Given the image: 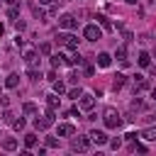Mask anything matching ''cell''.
Instances as JSON below:
<instances>
[{
	"instance_id": "d4e9b609",
	"label": "cell",
	"mask_w": 156,
	"mask_h": 156,
	"mask_svg": "<svg viewBox=\"0 0 156 156\" xmlns=\"http://www.w3.org/2000/svg\"><path fill=\"white\" fill-rule=\"evenodd\" d=\"M129 107H132V110H144V100L134 95V100H132V105H129Z\"/></svg>"
},
{
	"instance_id": "603a6c76",
	"label": "cell",
	"mask_w": 156,
	"mask_h": 156,
	"mask_svg": "<svg viewBox=\"0 0 156 156\" xmlns=\"http://www.w3.org/2000/svg\"><path fill=\"white\" fill-rule=\"evenodd\" d=\"M22 112H24V115H34V112H37V105H34V102H24V105H22Z\"/></svg>"
},
{
	"instance_id": "277c9868",
	"label": "cell",
	"mask_w": 156,
	"mask_h": 156,
	"mask_svg": "<svg viewBox=\"0 0 156 156\" xmlns=\"http://www.w3.org/2000/svg\"><path fill=\"white\" fill-rule=\"evenodd\" d=\"M78 107L85 110V112H90V110L95 107V95H90V93H80V98H78Z\"/></svg>"
},
{
	"instance_id": "ffe728a7",
	"label": "cell",
	"mask_w": 156,
	"mask_h": 156,
	"mask_svg": "<svg viewBox=\"0 0 156 156\" xmlns=\"http://www.w3.org/2000/svg\"><path fill=\"white\" fill-rule=\"evenodd\" d=\"M51 66H54V68L63 66V54H54V56H51Z\"/></svg>"
},
{
	"instance_id": "4dcf8cb0",
	"label": "cell",
	"mask_w": 156,
	"mask_h": 156,
	"mask_svg": "<svg viewBox=\"0 0 156 156\" xmlns=\"http://www.w3.org/2000/svg\"><path fill=\"white\" fill-rule=\"evenodd\" d=\"M12 119H15V115H12L10 110H5V112H2V122H7V124H12Z\"/></svg>"
},
{
	"instance_id": "3957f363",
	"label": "cell",
	"mask_w": 156,
	"mask_h": 156,
	"mask_svg": "<svg viewBox=\"0 0 156 156\" xmlns=\"http://www.w3.org/2000/svg\"><path fill=\"white\" fill-rule=\"evenodd\" d=\"M56 41L66 49H78V37H73L71 32H58L56 34Z\"/></svg>"
},
{
	"instance_id": "5b68a950",
	"label": "cell",
	"mask_w": 156,
	"mask_h": 156,
	"mask_svg": "<svg viewBox=\"0 0 156 156\" xmlns=\"http://www.w3.org/2000/svg\"><path fill=\"white\" fill-rule=\"evenodd\" d=\"M83 37H85L88 41H98V39H102V32L98 29V24H85V29H83Z\"/></svg>"
},
{
	"instance_id": "d590c367",
	"label": "cell",
	"mask_w": 156,
	"mask_h": 156,
	"mask_svg": "<svg viewBox=\"0 0 156 156\" xmlns=\"http://www.w3.org/2000/svg\"><path fill=\"white\" fill-rule=\"evenodd\" d=\"M56 2H61V0H39V5H56Z\"/></svg>"
},
{
	"instance_id": "d6a6232c",
	"label": "cell",
	"mask_w": 156,
	"mask_h": 156,
	"mask_svg": "<svg viewBox=\"0 0 156 156\" xmlns=\"http://www.w3.org/2000/svg\"><path fill=\"white\" fill-rule=\"evenodd\" d=\"M110 146H112V149H119V146H122V139H112Z\"/></svg>"
},
{
	"instance_id": "f35d334b",
	"label": "cell",
	"mask_w": 156,
	"mask_h": 156,
	"mask_svg": "<svg viewBox=\"0 0 156 156\" xmlns=\"http://www.w3.org/2000/svg\"><path fill=\"white\" fill-rule=\"evenodd\" d=\"M151 98H154V100H156V88H154V90H151Z\"/></svg>"
},
{
	"instance_id": "30bf717a",
	"label": "cell",
	"mask_w": 156,
	"mask_h": 156,
	"mask_svg": "<svg viewBox=\"0 0 156 156\" xmlns=\"http://www.w3.org/2000/svg\"><path fill=\"white\" fill-rule=\"evenodd\" d=\"M95 61H98V66H100V68H107V66L112 63V56H110V54H105V51H100Z\"/></svg>"
},
{
	"instance_id": "9c48e42d",
	"label": "cell",
	"mask_w": 156,
	"mask_h": 156,
	"mask_svg": "<svg viewBox=\"0 0 156 156\" xmlns=\"http://www.w3.org/2000/svg\"><path fill=\"white\" fill-rule=\"evenodd\" d=\"M56 132H58V136H73V134H76V127H73L71 122H61Z\"/></svg>"
},
{
	"instance_id": "60d3db41",
	"label": "cell",
	"mask_w": 156,
	"mask_h": 156,
	"mask_svg": "<svg viewBox=\"0 0 156 156\" xmlns=\"http://www.w3.org/2000/svg\"><path fill=\"white\" fill-rule=\"evenodd\" d=\"M124 2H129V5H134V2H136V0H124Z\"/></svg>"
},
{
	"instance_id": "7c38bea8",
	"label": "cell",
	"mask_w": 156,
	"mask_h": 156,
	"mask_svg": "<svg viewBox=\"0 0 156 156\" xmlns=\"http://www.w3.org/2000/svg\"><path fill=\"white\" fill-rule=\"evenodd\" d=\"M17 85H20V76L17 73H10L5 78V88H17Z\"/></svg>"
},
{
	"instance_id": "d6986e66",
	"label": "cell",
	"mask_w": 156,
	"mask_h": 156,
	"mask_svg": "<svg viewBox=\"0 0 156 156\" xmlns=\"http://www.w3.org/2000/svg\"><path fill=\"white\" fill-rule=\"evenodd\" d=\"M34 127H37V129H39V132H44V129H49V127H51V124H49V122H46V119H44V117H41V119H39V117H37V119H34Z\"/></svg>"
},
{
	"instance_id": "ba28073f",
	"label": "cell",
	"mask_w": 156,
	"mask_h": 156,
	"mask_svg": "<svg viewBox=\"0 0 156 156\" xmlns=\"http://www.w3.org/2000/svg\"><path fill=\"white\" fill-rule=\"evenodd\" d=\"M88 136H90V141H93V144H98V146H102V144H107V141H110V136H107L105 132H100V129H93Z\"/></svg>"
},
{
	"instance_id": "4316f807",
	"label": "cell",
	"mask_w": 156,
	"mask_h": 156,
	"mask_svg": "<svg viewBox=\"0 0 156 156\" xmlns=\"http://www.w3.org/2000/svg\"><path fill=\"white\" fill-rule=\"evenodd\" d=\"M39 54H44V56H49V54H51V44H49V41H44V44H39Z\"/></svg>"
},
{
	"instance_id": "ac0fdd59",
	"label": "cell",
	"mask_w": 156,
	"mask_h": 156,
	"mask_svg": "<svg viewBox=\"0 0 156 156\" xmlns=\"http://www.w3.org/2000/svg\"><path fill=\"white\" fill-rule=\"evenodd\" d=\"M98 22H100V27H102V29H107V32L112 29V22H110L105 15H98Z\"/></svg>"
},
{
	"instance_id": "836d02e7",
	"label": "cell",
	"mask_w": 156,
	"mask_h": 156,
	"mask_svg": "<svg viewBox=\"0 0 156 156\" xmlns=\"http://www.w3.org/2000/svg\"><path fill=\"white\" fill-rule=\"evenodd\" d=\"M0 105H2V107H7V105H10V98H5V95H0Z\"/></svg>"
},
{
	"instance_id": "4fadbf2b",
	"label": "cell",
	"mask_w": 156,
	"mask_h": 156,
	"mask_svg": "<svg viewBox=\"0 0 156 156\" xmlns=\"http://www.w3.org/2000/svg\"><path fill=\"white\" fill-rule=\"evenodd\" d=\"M134 90L139 93V90H149V80L144 78V76H136V83H134Z\"/></svg>"
},
{
	"instance_id": "f546056e",
	"label": "cell",
	"mask_w": 156,
	"mask_h": 156,
	"mask_svg": "<svg viewBox=\"0 0 156 156\" xmlns=\"http://www.w3.org/2000/svg\"><path fill=\"white\" fill-rule=\"evenodd\" d=\"M7 17H10V20H17V17H20V10H17L15 5H12V7L7 10Z\"/></svg>"
},
{
	"instance_id": "cb8c5ba5",
	"label": "cell",
	"mask_w": 156,
	"mask_h": 156,
	"mask_svg": "<svg viewBox=\"0 0 156 156\" xmlns=\"http://www.w3.org/2000/svg\"><path fill=\"white\" fill-rule=\"evenodd\" d=\"M54 93H56V95H63V93H66V85H63L61 80H54Z\"/></svg>"
},
{
	"instance_id": "44dd1931",
	"label": "cell",
	"mask_w": 156,
	"mask_h": 156,
	"mask_svg": "<svg viewBox=\"0 0 156 156\" xmlns=\"http://www.w3.org/2000/svg\"><path fill=\"white\" fill-rule=\"evenodd\" d=\"M27 78H29V80H39V78H41V71H37V68H27Z\"/></svg>"
},
{
	"instance_id": "8fae6325",
	"label": "cell",
	"mask_w": 156,
	"mask_h": 156,
	"mask_svg": "<svg viewBox=\"0 0 156 156\" xmlns=\"http://www.w3.org/2000/svg\"><path fill=\"white\" fill-rule=\"evenodd\" d=\"M115 58L119 61V63H127V46L122 44V46H117V51H115Z\"/></svg>"
},
{
	"instance_id": "8992f818",
	"label": "cell",
	"mask_w": 156,
	"mask_h": 156,
	"mask_svg": "<svg viewBox=\"0 0 156 156\" xmlns=\"http://www.w3.org/2000/svg\"><path fill=\"white\" fill-rule=\"evenodd\" d=\"M71 149L73 151H88L90 149V139L88 136H73L71 139Z\"/></svg>"
},
{
	"instance_id": "9a60e30c",
	"label": "cell",
	"mask_w": 156,
	"mask_h": 156,
	"mask_svg": "<svg viewBox=\"0 0 156 156\" xmlns=\"http://www.w3.org/2000/svg\"><path fill=\"white\" fill-rule=\"evenodd\" d=\"M124 80H127V76H124V73H117V76L112 78V88H115V90H119V88L124 85Z\"/></svg>"
},
{
	"instance_id": "b9f144b4",
	"label": "cell",
	"mask_w": 156,
	"mask_h": 156,
	"mask_svg": "<svg viewBox=\"0 0 156 156\" xmlns=\"http://www.w3.org/2000/svg\"><path fill=\"white\" fill-rule=\"evenodd\" d=\"M154 117H156V115H154Z\"/></svg>"
},
{
	"instance_id": "1f68e13d",
	"label": "cell",
	"mask_w": 156,
	"mask_h": 156,
	"mask_svg": "<svg viewBox=\"0 0 156 156\" xmlns=\"http://www.w3.org/2000/svg\"><path fill=\"white\" fill-rule=\"evenodd\" d=\"M68 80H71V83H78V73L71 71V73H68Z\"/></svg>"
},
{
	"instance_id": "7a4b0ae2",
	"label": "cell",
	"mask_w": 156,
	"mask_h": 156,
	"mask_svg": "<svg viewBox=\"0 0 156 156\" xmlns=\"http://www.w3.org/2000/svg\"><path fill=\"white\" fill-rule=\"evenodd\" d=\"M20 49H22V56H24L27 66H29V68H37V66H39V54H37V49L29 46V44H22Z\"/></svg>"
},
{
	"instance_id": "e0dca14e",
	"label": "cell",
	"mask_w": 156,
	"mask_h": 156,
	"mask_svg": "<svg viewBox=\"0 0 156 156\" xmlns=\"http://www.w3.org/2000/svg\"><path fill=\"white\" fill-rule=\"evenodd\" d=\"M136 61H139V66H141V68H146V66H151V56H149V54H146V51H141V54H139V58H136Z\"/></svg>"
},
{
	"instance_id": "e575fe53",
	"label": "cell",
	"mask_w": 156,
	"mask_h": 156,
	"mask_svg": "<svg viewBox=\"0 0 156 156\" xmlns=\"http://www.w3.org/2000/svg\"><path fill=\"white\" fill-rule=\"evenodd\" d=\"M46 146H58V141H56L54 136H49V139H46Z\"/></svg>"
},
{
	"instance_id": "83f0119b",
	"label": "cell",
	"mask_w": 156,
	"mask_h": 156,
	"mask_svg": "<svg viewBox=\"0 0 156 156\" xmlns=\"http://www.w3.org/2000/svg\"><path fill=\"white\" fill-rule=\"evenodd\" d=\"M80 93H83L80 88H71V90H68V98H71V100H78V98H80Z\"/></svg>"
},
{
	"instance_id": "ab89813d",
	"label": "cell",
	"mask_w": 156,
	"mask_h": 156,
	"mask_svg": "<svg viewBox=\"0 0 156 156\" xmlns=\"http://www.w3.org/2000/svg\"><path fill=\"white\" fill-rule=\"evenodd\" d=\"M2 32H5V27H2V24H0V37H2Z\"/></svg>"
},
{
	"instance_id": "6da1fadb",
	"label": "cell",
	"mask_w": 156,
	"mask_h": 156,
	"mask_svg": "<svg viewBox=\"0 0 156 156\" xmlns=\"http://www.w3.org/2000/svg\"><path fill=\"white\" fill-rule=\"evenodd\" d=\"M102 119H105V127H110V129H117L122 124V117H119V112L115 107H105L102 110Z\"/></svg>"
},
{
	"instance_id": "52a82bcc",
	"label": "cell",
	"mask_w": 156,
	"mask_h": 156,
	"mask_svg": "<svg viewBox=\"0 0 156 156\" xmlns=\"http://www.w3.org/2000/svg\"><path fill=\"white\" fill-rule=\"evenodd\" d=\"M58 27H63V29H68V32H71V29H76V27H78V20H76L73 15H61V17H58Z\"/></svg>"
},
{
	"instance_id": "484cf974",
	"label": "cell",
	"mask_w": 156,
	"mask_h": 156,
	"mask_svg": "<svg viewBox=\"0 0 156 156\" xmlns=\"http://www.w3.org/2000/svg\"><path fill=\"white\" fill-rule=\"evenodd\" d=\"M24 144H27V149L37 146V136H34V134H24Z\"/></svg>"
},
{
	"instance_id": "2e32d148",
	"label": "cell",
	"mask_w": 156,
	"mask_h": 156,
	"mask_svg": "<svg viewBox=\"0 0 156 156\" xmlns=\"http://www.w3.org/2000/svg\"><path fill=\"white\" fill-rule=\"evenodd\" d=\"M2 149H5V151H15V149H17V139H12V136L2 139Z\"/></svg>"
},
{
	"instance_id": "74e56055",
	"label": "cell",
	"mask_w": 156,
	"mask_h": 156,
	"mask_svg": "<svg viewBox=\"0 0 156 156\" xmlns=\"http://www.w3.org/2000/svg\"><path fill=\"white\" fill-rule=\"evenodd\" d=\"M5 2H7V5H17V0H5Z\"/></svg>"
},
{
	"instance_id": "7402d4cb",
	"label": "cell",
	"mask_w": 156,
	"mask_h": 156,
	"mask_svg": "<svg viewBox=\"0 0 156 156\" xmlns=\"http://www.w3.org/2000/svg\"><path fill=\"white\" fill-rule=\"evenodd\" d=\"M46 105L56 110V107H58V95H56V93H54V95H46Z\"/></svg>"
},
{
	"instance_id": "f1b7e54d",
	"label": "cell",
	"mask_w": 156,
	"mask_h": 156,
	"mask_svg": "<svg viewBox=\"0 0 156 156\" xmlns=\"http://www.w3.org/2000/svg\"><path fill=\"white\" fill-rule=\"evenodd\" d=\"M24 124H27V122H24L22 117H20V119H12V127H15L17 132H22V129H24Z\"/></svg>"
},
{
	"instance_id": "5bb4252c",
	"label": "cell",
	"mask_w": 156,
	"mask_h": 156,
	"mask_svg": "<svg viewBox=\"0 0 156 156\" xmlns=\"http://www.w3.org/2000/svg\"><path fill=\"white\" fill-rule=\"evenodd\" d=\"M141 139H146V141H156V127H146V129L141 132Z\"/></svg>"
},
{
	"instance_id": "8d00e7d4",
	"label": "cell",
	"mask_w": 156,
	"mask_h": 156,
	"mask_svg": "<svg viewBox=\"0 0 156 156\" xmlns=\"http://www.w3.org/2000/svg\"><path fill=\"white\" fill-rule=\"evenodd\" d=\"M134 151H139V154H144V151H146V146H144V144H136V146H134Z\"/></svg>"
}]
</instances>
